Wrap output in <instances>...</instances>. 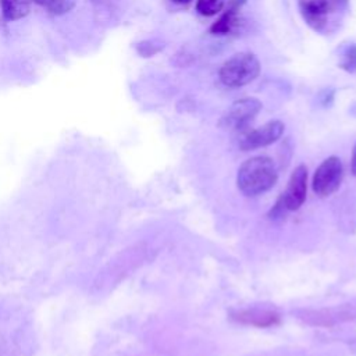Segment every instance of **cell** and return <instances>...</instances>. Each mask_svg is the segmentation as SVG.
<instances>
[{
  "instance_id": "5bb4252c",
  "label": "cell",
  "mask_w": 356,
  "mask_h": 356,
  "mask_svg": "<svg viewBox=\"0 0 356 356\" xmlns=\"http://www.w3.org/2000/svg\"><path fill=\"white\" fill-rule=\"evenodd\" d=\"M164 49V43L154 40V39H149V40H142L136 44V51L142 56V57H152L157 53H160Z\"/></svg>"
},
{
  "instance_id": "ac0fdd59",
  "label": "cell",
  "mask_w": 356,
  "mask_h": 356,
  "mask_svg": "<svg viewBox=\"0 0 356 356\" xmlns=\"http://www.w3.org/2000/svg\"><path fill=\"white\" fill-rule=\"evenodd\" d=\"M174 3H178V4H188V3H191L192 0H172Z\"/></svg>"
},
{
  "instance_id": "9c48e42d",
  "label": "cell",
  "mask_w": 356,
  "mask_h": 356,
  "mask_svg": "<svg viewBox=\"0 0 356 356\" xmlns=\"http://www.w3.org/2000/svg\"><path fill=\"white\" fill-rule=\"evenodd\" d=\"M234 318L243 324H250L256 327H270L278 323V314L270 310H260V309L241 310L234 316Z\"/></svg>"
},
{
  "instance_id": "6da1fadb",
  "label": "cell",
  "mask_w": 356,
  "mask_h": 356,
  "mask_svg": "<svg viewBox=\"0 0 356 356\" xmlns=\"http://www.w3.org/2000/svg\"><path fill=\"white\" fill-rule=\"evenodd\" d=\"M277 168L267 156H254L245 160L236 175L239 191L246 196L267 192L277 182Z\"/></svg>"
},
{
  "instance_id": "52a82bcc",
  "label": "cell",
  "mask_w": 356,
  "mask_h": 356,
  "mask_svg": "<svg viewBox=\"0 0 356 356\" xmlns=\"http://www.w3.org/2000/svg\"><path fill=\"white\" fill-rule=\"evenodd\" d=\"M298 7L303 21L318 33L325 31L328 15L335 8L330 0H299Z\"/></svg>"
},
{
  "instance_id": "8992f818",
  "label": "cell",
  "mask_w": 356,
  "mask_h": 356,
  "mask_svg": "<svg viewBox=\"0 0 356 356\" xmlns=\"http://www.w3.org/2000/svg\"><path fill=\"white\" fill-rule=\"evenodd\" d=\"M285 125L280 120H271L261 127L245 131L239 138V147L245 152L268 146L277 142L284 134Z\"/></svg>"
},
{
  "instance_id": "7a4b0ae2",
  "label": "cell",
  "mask_w": 356,
  "mask_h": 356,
  "mask_svg": "<svg viewBox=\"0 0 356 356\" xmlns=\"http://www.w3.org/2000/svg\"><path fill=\"white\" fill-rule=\"evenodd\" d=\"M260 61L250 51H239L225 60L218 71L220 81L228 88H241L254 81L260 74Z\"/></svg>"
},
{
  "instance_id": "30bf717a",
  "label": "cell",
  "mask_w": 356,
  "mask_h": 356,
  "mask_svg": "<svg viewBox=\"0 0 356 356\" xmlns=\"http://www.w3.org/2000/svg\"><path fill=\"white\" fill-rule=\"evenodd\" d=\"M32 0H0L3 17L7 21H17L29 14Z\"/></svg>"
},
{
  "instance_id": "4fadbf2b",
  "label": "cell",
  "mask_w": 356,
  "mask_h": 356,
  "mask_svg": "<svg viewBox=\"0 0 356 356\" xmlns=\"http://www.w3.org/2000/svg\"><path fill=\"white\" fill-rule=\"evenodd\" d=\"M39 6L49 10L51 14H64L74 7V0H33Z\"/></svg>"
},
{
  "instance_id": "e0dca14e",
  "label": "cell",
  "mask_w": 356,
  "mask_h": 356,
  "mask_svg": "<svg viewBox=\"0 0 356 356\" xmlns=\"http://www.w3.org/2000/svg\"><path fill=\"white\" fill-rule=\"evenodd\" d=\"M350 170L353 172V175H356V145L353 147V152H352V160H350Z\"/></svg>"
},
{
  "instance_id": "9a60e30c",
  "label": "cell",
  "mask_w": 356,
  "mask_h": 356,
  "mask_svg": "<svg viewBox=\"0 0 356 356\" xmlns=\"http://www.w3.org/2000/svg\"><path fill=\"white\" fill-rule=\"evenodd\" d=\"M334 96H335V89L334 88H324L318 92L317 99H318V103L323 107H330L334 103Z\"/></svg>"
},
{
  "instance_id": "5b68a950",
  "label": "cell",
  "mask_w": 356,
  "mask_h": 356,
  "mask_svg": "<svg viewBox=\"0 0 356 356\" xmlns=\"http://www.w3.org/2000/svg\"><path fill=\"white\" fill-rule=\"evenodd\" d=\"M306 192H307V168L303 164H300L292 171L291 178L288 181V186L275 204V211L298 210L306 199Z\"/></svg>"
},
{
  "instance_id": "3957f363",
  "label": "cell",
  "mask_w": 356,
  "mask_h": 356,
  "mask_svg": "<svg viewBox=\"0 0 356 356\" xmlns=\"http://www.w3.org/2000/svg\"><path fill=\"white\" fill-rule=\"evenodd\" d=\"M261 102L256 97H242L235 100L220 118V127L227 131L242 132L261 110Z\"/></svg>"
},
{
  "instance_id": "277c9868",
  "label": "cell",
  "mask_w": 356,
  "mask_h": 356,
  "mask_svg": "<svg viewBox=\"0 0 356 356\" xmlns=\"http://www.w3.org/2000/svg\"><path fill=\"white\" fill-rule=\"evenodd\" d=\"M342 178L343 165L341 159L337 156H330L317 167L313 175V191L318 196H330L339 188Z\"/></svg>"
},
{
  "instance_id": "ba28073f",
  "label": "cell",
  "mask_w": 356,
  "mask_h": 356,
  "mask_svg": "<svg viewBox=\"0 0 356 356\" xmlns=\"http://www.w3.org/2000/svg\"><path fill=\"white\" fill-rule=\"evenodd\" d=\"M245 4L246 0H228L221 15L211 24L210 32L213 35H227L232 32L239 22V14Z\"/></svg>"
},
{
  "instance_id": "2e32d148",
  "label": "cell",
  "mask_w": 356,
  "mask_h": 356,
  "mask_svg": "<svg viewBox=\"0 0 356 356\" xmlns=\"http://www.w3.org/2000/svg\"><path fill=\"white\" fill-rule=\"evenodd\" d=\"M330 1L335 8H345L349 3V0H330Z\"/></svg>"
},
{
  "instance_id": "7c38bea8",
  "label": "cell",
  "mask_w": 356,
  "mask_h": 356,
  "mask_svg": "<svg viewBox=\"0 0 356 356\" xmlns=\"http://www.w3.org/2000/svg\"><path fill=\"white\" fill-rule=\"evenodd\" d=\"M225 0H196V11L203 17H213L222 11Z\"/></svg>"
},
{
  "instance_id": "8fae6325",
  "label": "cell",
  "mask_w": 356,
  "mask_h": 356,
  "mask_svg": "<svg viewBox=\"0 0 356 356\" xmlns=\"http://www.w3.org/2000/svg\"><path fill=\"white\" fill-rule=\"evenodd\" d=\"M338 65L346 72L356 74V44L355 43H349L342 49L341 61Z\"/></svg>"
}]
</instances>
